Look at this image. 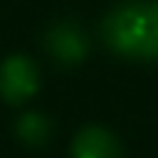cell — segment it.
Here are the masks:
<instances>
[{"label":"cell","instance_id":"3","mask_svg":"<svg viewBox=\"0 0 158 158\" xmlns=\"http://www.w3.org/2000/svg\"><path fill=\"white\" fill-rule=\"evenodd\" d=\"M44 44H47V52L59 62V64H79L86 52H89V40L86 35L72 25V22H59L54 25L47 37H44Z\"/></svg>","mask_w":158,"mask_h":158},{"label":"cell","instance_id":"1","mask_svg":"<svg viewBox=\"0 0 158 158\" xmlns=\"http://www.w3.org/2000/svg\"><path fill=\"white\" fill-rule=\"evenodd\" d=\"M101 35L109 49L126 59H158V0H128L114 7Z\"/></svg>","mask_w":158,"mask_h":158},{"label":"cell","instance_id":"4","mask_svg":"<svg viewBox=\"0 0 158 158\" xmlns=\"http://www.w3.org/2000/svg\"><path fill=\"white\" fill-rule=\"evenodd\" d=\"M72 158H121V146L106 128L86 126L72 143Z\"/></svg>","mask_w":158,"mask_h":158},{"label":"cell","instance_id":"2","mask_svg":"<svg viewBox=\"0 0 158 158\" xmlns=\"http://www.w3.org/2000/svg\"><path fill=\"white\" fill-rule=\"evenodd\" d=\"M40 86V74L32 59L25 54H12L0 64V96L7 104L27 101Z\"/></svg>","mask_w":158,"mask_h":158},{"label":"cell","instance_id":"5","mask_svg":"<svg viewBox=\"0 0 158 158\" xmlns=\"http://www.w3.org/2000/svg\"><path fill=\"white\" fill-rule=\"evenodd\" d=\"M15 133L22 143H30V146H42L47 143L49 133H52V126H49V118L37 114V111H30L25 116L17 118L15 123Z\"/></svg>","mask_w":158,"mask_h":158}]
</instances>
